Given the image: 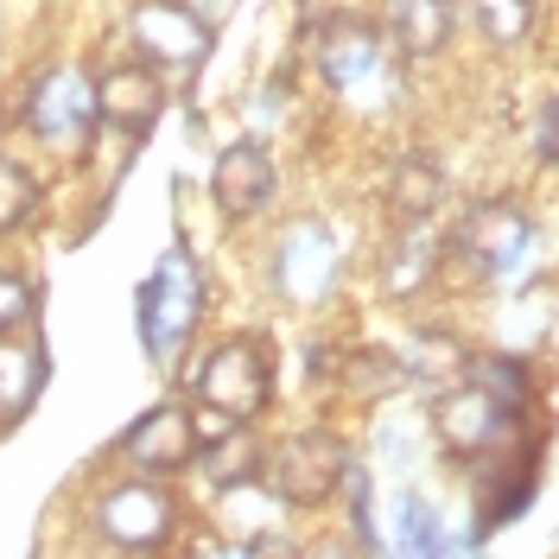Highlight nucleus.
Returning <instances> with one entry per match:
<instances>
[{"mask_svg":"<svg viewBox=\"0 0 559 559\" xmlns=\"http://www.w3.org/2000/svg\"><path fill=\"white\" fill-rule=\"evenodd\" d=\"M515 426H522V414L502 407L484 382H457L452 394H439V407H432V432H439V445H445L452 457L496 452Z\"/></svg>","mask_w":559,"mask_h":559,"instance_id":"nucleus-7","label":"nucleus"},{"mask_svg":"<svg viewBox=\"0 0 559 559\" xmlns=\"http://www.w3.org/2000/svg\"><path fill=\"white\" fill-rule=\"evenodd\" d=\"M191 559H223V554H210V547H204V554H191Z\"/></svg>","mask_w":559,"mask_h":559,"instance_id":"nucleus-28","label":"nucleus"},{"mask_svg":"<svg viewBox=\"0 0 559 559\" xmlns=\"http://www.w3.org/2000/svg\"><path fill=\"white\" fill-rule=\"evenodd\" d=\"M534 153H540L547 166H559V96L540 108V121H534Z\"/></svg>","mask_w":559,"mask_h":559,"instance_id":"nucleus-24","label":"nucleus"},{"mask_svg":"<svg viewBox=\"0 0 559 559\" xmlns=\"http://www.w3.org/2000/svg\"><path fill=\"white\" fill-rule=\"evenodd\" d=\"M236 559H299V547H293V540H280V534H254Z\"/></svg>","mask_w":559,"mask_h":559,"instance_id":"nucleus-25","label":"nucleus"},{"mask_svg":"<svg viewBox=\"0 0 559 559\" xmlns=\"http://www.w3.org/2000/svg\"><path fill=\"white\" fill-rule=\"evenodd\" d=\"M452 0H394V45L407 58H439L452 45Z\"/></svg>","mask_w":559,"mask_h":559,"instance_id":"nucleus-18","label":"nucleus"},{"mask_svg":"<svg viewBox=\"0 0 559 559\" xmlns=\"http://www.w3.org/2000/svg\"><path fill=\"white\" fill-rule=\"evenodd\" d=\"M121 452H128V464H140L146 477H173V471H185L191 457L204 452L198 414H191L185 401H159V407H146V414L128 426Z\"/></svg>","mask_w":559,"mask_h":559,"instance_id":"nucleus-9","label":"nucleus"},{"mask_svg":"<svg viewBox=\"0 0 559 559\" xmlns=\"http://www.w3.org/2000/svg\"><path fill=\"white\" fill-rule=\"evenodd\" d=\"M198 318H204V280H198L185 248H166L159 267L140 286V344H146V356L173 362L178 349L191 344Z\"/></svg>","mask_w":559,"mask_h":559,"instance_id":"nucleus-2","label":"nucleus"},{"mask_svg":"<svg viewBox=\"0 0 559 559\" xmlns=\"http://www.w3.org/2000/svg\"><path fill=\"white\" fill-rule=\"evenodd\" d=\"M166 108V70L153 58H128V64H108L96 76V115L115 121L128 140H140Z\"/></svg>","mask_w":559,"mask_h":559,"instance_id":"nucleus-11","label":"nucleus"},{"mask_svg":"<svg viewBox=\"0 0 559 559\" xmlns=\"http://www.w3.org/2000/svg\"><path fill=\"white\" fill-rule=\"evenodd\" d=\"M274 185L280 178H274V159H267L261 140H236V146H223L216 166H210V198H216V210H223L229 223H248L254 210H267Z\"/></svg>","mask_w":559,"mask_h":559,"instance_id":"nucleus-14","label":"nucleus"},{"mask_svg":"<svg viewBox=\"0 0 559 559\" xmlns=\"http://www.w3.org/2000/svg\"><path fill=\"white\" fill-rule=\"evenodd\" d=\"M274 286L286 299H299V306H312V299H324V293L337 286V242H331L324 223H293V229L280 236Z\"/></svg>","mask_w":559,"mask_h":559,"instance_id":"nucleus-13","label":"nucleus"},{"mask_svg":"<svg viewBox=\"0 0 559 559\" xmlns=\"http://www.w3.org/2000/svg\"><path fill=\"white\" fill-rule=\"evenodd\" d=\"M394 261H401V267H388V286H394V293H414L419 280L439 274V267H432V261H439V248L426 242L419 229H407V242L394 248Z\"/></svg>","mask_w":559,"mask_h":559,"instance_id":"nucleus-22","label":"nucleus"},{"mask_svg":"<svg viewBox=\"0 0 559 559\" xmlns=\"http://www.w3.org/2000/svg\"><path fill=\"white\" fill-rule=\"evenodd\" d=\"M299 559H356V554H349V540H318V547H306Z\"/></svg>","mask_w":559,"mask_h":559,"instance_id":"nucleus-27","label":"nucleus"},{"mask_svg":"<svg viewBox=\"0 0 559 559\" xmlns=\"http://www.w3.org/2000/svg\"><path fill=\"white\" fill-rule=\"evenodd\" d=\"M471 382H484L502 407L527 414V394H534V382H527V369L515 362V356H477V362H471Z\"/></svg>","mask_w":559,"mask_h":559,"instance_id":"nucleus-20","label":"nucleus"},{"mask_svg":"<svg viewBox=\"0 0 559 559\" xmlns=\"http://www.w3.org/2000/svg\"><path fill=\"white\" fill-rule=\"evenodd\" d=\"M261 477L274 484L280 502H293V509H318V502H331L349 477V445L331 432V426H306V432H286L267 464H261Z\"/></svg>","mask_w":559,"mask_h":559,"instance_id":"nucleus-3","label":"nucleus"},{"mask_svg":"<svg viewBox=\"0 0 559 559\" xmlns=\"http://www.w3.org/2000/svg\"><path fill=\"white\" fill-rule=\"evenodd\" d=\"M484 457L489 464H484V484H477V515H484V527H502V522L522 515L534 484H540V445L522 439V432H509V439Z\"/></svg>","mask_w":559,"mask_h":559,"instance_id":"nucleus-12","label":"nucleus"},{"mask_svg":"<svg viewBox=\"0 0 559 559\" xmlns=\"http://www.w3.org/2000/svg\"><path fill=\"white\" fill-rule=\"evenodd\" d=\"M33 318V286L20 274H0V331H20Z\"/></svg>","mask_w":559,"mask_h":559,"instance_id":"nucleus-23","label":"nucleus"},{"mask_svg":"<svg viewBox=\"0 0 559 559\" xmlns=\"http://www.w3.org/2000/svg\"><path fill=\"white\" fill-rule=\"evenodd\" d=\"M527 248H534V216L522 204H509V198H496V204H477L457 223L445 254L464 261L471 280H515L527 261Z\"/></svg>","mask_w":559,"mask_h":559,"instance_id":"nucleus-4","label":"nucleus"},{"mask_svg":"<svg viewBox=\"0 0 559 559\" xmlns=\"http://www.w3.org/2000/svg\"><path fill=\"white\" fill-rule=\"evenodd\" d=\"M96 83L83 76L76 64H58L45 70L33 83V96H26V128H33L45 146H58V153H83L90 134H96Z\"/></svg>","mask_w":559,"mask_h":559,"instance_id":"nucleus-5","label":"nucleus"},{"mask_svg":"<svg viewBox=\"0 0 559 559\" xmlns=\"http://www.w3.org/2000/svg\"><path fill=\"white\" fill-rule=\"evenodd\" d=\"M45 388V344L0 331V419H26Z\"/></svg>","mask_w":559,"mask_h":559,"instance_id":"nucleus-17","label":"nucleus"},{"mask_svg":"<svg viewBox=\"0 0 559 559\" xmlns=\"http://www.w3.org/2000/svg\"><path fill=\"white\" fill-rule=\"evenodd\" d=\"M191 394H198L204 414L229 419V426H254V414L274 401V349H267V337H254V331L223 337V344L198 362Z\"/></svg>","mask_w":559,"mask_h":559,"instance_id":"nucleus-1","label":"nucleus"},{"mask_svg":"<svg viewBox=\"0 0 559 559\" xmlns=\"http://www.w3.org/2000/svg\"><path fill=\"white\" fill-rule=\"evenodd\" d=\"M134 45L159 70L173 64V70L191 76V70L210 58V26L185 7V0H140L134 7Z\"/></svg>","mask_w":559,"mask_h":559,"instance_id":"nucleus-10","label":"nucleus"},{"mask_svg":"<svg viewBox=\"0 0 559 559\" xmlns=\"http://www.w3.org/2000/svg\"><path fill=\"white\" fill-rule=\"evenodd\" d=\"M96 527L128 554H159L178 534V502L159 484H115L96 502Z\"/></svg>","mask_w":559,"mask_h":559,"instance_id":"nucleus-8","label":"nucleus"},{"mask_svg":"<svg viewBox=\"0 0 559 559\" xmlns=\"http://www.w3.org/2000/svg\"><path fill=\"white\" fill-rule=\"evenodd\" d=\"M38 216V185L26 166H13V159H0V236H20V229H33Z\"/></svg>","mask_w":559,"mask_h":559,"instance_id":"nucleus-19","label":"nucleus"},{"mask_svg":"<svg viewBox=\"0 0 559 559\" xmlns=\"http://www.w3.org/2000/svg\"><path fill=\"white\" fill-rule=\"evenodd\" d=\"M471 13L496 45H522L534 33V0H471Z\"/></svg>","mask_w":559,"mask_h":559,"instance_id":"nucleus-21","label":"nucleus"},{"mask_svg":"<svg viewBox=\"0 0 559 559\" xmlns=\"http://www.w3.org/2000/svg\"><path fill=\"white\" fill-rule=\"evenodd\" d=\"M318 76L337 90V96H356V103H369V96H382L388 90V38L382 26H369V20H331L324 33H318Z\"/></svg>","mask_w":559,"mask_h":559,"instance_id":"nucleus-6","label":"nucleus"},{"mask_svg":"<svg viewBox=\"0 0 559 559\" xmlns=\"http://www.w3.org/2000/svg\"><path fill=\"white\" fill-rule=\"evenodd\" d=\"M229 7H236V0H191V13H198V20H204L210 33H216V26H223V20H229Z\"/></svg>","mask_w":559,"mask_h":559,"instance_id":"nucleus-26","label":"nucleus"},{"mask_svg":"<svg viewBox=\"0 0 559 559\" xmlns=\"http://www.w3.org/2000/svg\"><path fill=\"white\" fill-rule=\"evenodd\" d=\"M445 204V173H439V159L432 153H401L394 166H388V210H394V223L401 229H426L432 216Z\"/></svg>","mask_w":559,"mask_h":559,"instance_id":"nucleus-16","label":"nucleus"},{"mask_svg":"<svg viewBox=\"0 0 559 559\" xmlns=\"http://www.w3.org/2000/svg\"><path fill=\"white\" fill-rule=\"evenodd\" d=\"M337 382L349 401H388L394 388L407 382V362L394 356V349H344V356H331V349H312V382Z\"/></svg>","mask_w":559,"mask_h":559,"instance_id":"nucleus-15","label":"nucleus"}]
</instances>
